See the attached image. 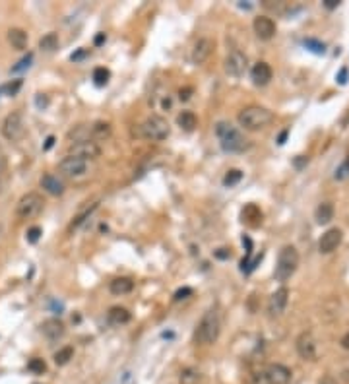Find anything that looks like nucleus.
<instances>
[{
  "label": "nucleus",
  "instance_id": "24",
  "mask_svg": "<svg viewBox=\"0 0 349 384\" xmlns=\"http://www.w3.org/2000/svg\"><path fill=\"white\" fill-rule=\"evenodd\" d=\"M89 136H91L93 142H95V140H105V138H109V136H111V124H109V122H103V120L93 122L91 128H89Z\"/></svg>",
  "mask_w": 349,
  "mask_h": 384
},
{
  "label": "nucleus",
  "instance_id": "14",
  "mask_svg": "<svg viewBox=\"0 0 349 384\" xmlns=\"http://www.w3.org/2000/svg\"><path fill=\"white\" fill-rule=\"evenodd\" d=\"M341 241H343V231L337 229V227H332V229H328L324 235L320 237L318 251L322 254H330V252H334L341 245Z\"/></svg>",
  "mask_w": 349,
  "mask_h": 384
},
{
  "label": "nucleus",
  "instance_id": "11",
  "mask_svg": "<svg viewBox=\"0 0 349 384\" xmlns=\"http://www.w3.org/2000/svg\"><path fill=\"white\" fill-rule=\"evenodd\" d=\"M295 347H297V353L301 359L305 361H314L316 355H318V347H316V340L310 332H303L297 341H295Z\"/></svg>",
  "mask_w": 349,
  "mask_h": 384
},
{
  "label": "nucleus",
  "instance_id": "47",
  "mask_svg": "<svg viewBox=\"0 0 349 384\" xmlns=\"http://www.w3.org/2000/svg\"><path fill=\"white\" fill-rule=\"evenodd\" d=\"M53 144H55V136H49L47 142H45V149H51L53 148Z\"/></svg>",
  "mask_w": 349,
  "mask_h": 384
},
{
  "label": "nucleus",
  "instance_id": "6",
  "mask_svg": "<svg viewBox=\"0 0 349 384\" xmlns=\"http://www.w3.org/2000/svg\"><path fill=\"white\" fill-rule=\"evenodd\" d=\"M45 208V200L39 192H28L24 194L16 204V216L22 220H33L37 218Z\"/></svg>",
  "mask_w": 349,
  "mask_h": 384
},
{
  "label": "nucleus",
  "instance_id": "43",
  "mask_svg": "<svg viewBox=\"0 0 349 384\" xmlns=\"http://www.w3.org/2000/svg\"><path fill=\"white\" fill-rule=\"evenodd\" d=\"M190 93H192V88H185L179 91V97H181V101H187L190 97Z\"/></svg>",
  "mask_w": 349,
  "mask_h": 384
},
{
  "label": "nucleus",
  "instance_id": "16",
  "mask_svg": "<svg viewBox=\"0 0 349 384\" xmlns=\"http://www.w3.org/2000/svg\"><path fill=\"white\" fill-rule=\"evenodd\" d=\"M212 53H214V41L208 39V37H202V39H198V41L194 43L190 59H192L194 64H204L206 60L212 57Z\"/></svg>",
  "mask_w": 349,
  "mask_h": 384
},
{
  "label": "nucleus",
  "instance_id": "10",
  "mask_svg": "<svg viewBox=\"0 0 349 384\" xmlns=\"http://www.w3.org/2000/svg\"><path fill=\"white\" fill-rule=\"evenodd\" d=\"M247 66H248V59L247 55L239 49H233L231 53L227 55L225 59V72L233 78H241V76L247 72Z\"/></svg>",
  "mask_w": 349,
  "mask_h": 384
},
{
  "label": "nucleus",
  "instance_id": "13",
  "mask_svg": "<svg viewBox=\"0 0 349 384\" xmlns=\"http://www.w3.org/2000/svg\"><path fill=\"white\" fill-rule=\"evenodd\" d=\"M58 169L66 177H82V175L87 173V161L72 157V155H66L62 161L58 163Z\"/></svg>",
  "mask_w": 349,
  "mask_h": 384
},
{
  "label": "nucleus",
  "instance_id": "20",
  "mask_svg": "<svg viewBox=\"0 0 349 384\" xmlns=\"http://www.w3.org/2000/svg\"><path fill=\"white\" fill-rule=\"evenodd\" d=\"M28 33L24 30H20V28H12V30H8V43L12 45V49L16 51H24L26 47H28Z\"/></svg>",
  "mask_w": 349,
  "mask_h": 384
},
{
  "label": "nucleus",
  "instance_id": "18",
  "mask_svg": "<svg viewBox=\"0 0 349 384\" xmlns=\"http://www.w3.org/2000/svg\"><path fill=\"white\" fill-rule=\"evenodd\" d=\"M272 76H274V72H272V68H270L268 62H256V64L252 66V70H250V78H252V82H254L256 86L270 84Z\"/></svg>",
  "mask_w": 349,
  "mask_h": 384
},
{
  "label": "nucleus",
  "instance_id": "44",
  "mask_svg": "<svg viewBox=\"0 0 349 384\" xmlns=\"http://www.w3.org/2000/svg\"><path fill=\"white\" fill-rule=\"evenodd\" d=\"M324 6L330 8V10H334V8L339 6V0H324Z\"/></svg>",
  "mask_w": 349,
  "mask_h": 384
},
{
  "label": "nucleus",
  "instance_id": "48",
  "mask_svg": "<svg viewBox=\"0 0 349 384\" xmlns=\"http://www.w3.org/2000/svg\"><path fill=\"white\" fill-rule=\"evenodd\" d=\"M285 138H287V130H283V132L279 134V138H277V144H285Z\"/></svg>",
  "mask_w": 349,
  "mask_h": 384
},
{
  "label": "nucleus",
  "instance_id": "23",
  "mask_svg": "<svg viewBox=\"0 0 349 384\" xmlns=\"http://www.w3.org/2000/svg\"><path fill=\"white\" fill-rule=\"evenodd\" d=\"M314 220L318 225H326L334 220V204L332 202H322L318 204L316 212H314Z\"/></svg>",
  "mask_w": 349,
  "mask_h": 384
},
{
  "label": "nucleus",
  "instance_id": "37",
  "mask_svg": "<svg viewBox=\"0 0 349 384\" xmlns=\"http://www.w3.org/2000/svg\"><path fill=\"white\" fill-rule=\"evenodd\" d=\"M20 88H22V80H14V84L10 82V84L2 86V88H0V93H2V91H6L8 95H16V93H18V89H20Z\"/></svg>",
  "mask_w": 349,
  "mask_h": 384
},
{
  "label": "nucleus",
  "instance_id": "30",
  "mask_svg": "<svg viewBox=\"0 0 349 384\" xmlns=\"http://www.w3.org/2000/svg\"><path fill=\"white\" fill-rule=\"evenodd\" d=\"M109 78H111V72H109L107 68H103V66L93 70V82H95V86H99V88L109 82Z\"/></svg>",
  "mask_w": 349,
  "mask_h": 384
},
{
  "label": "nucleus",
  "instance_id": "33",
  "mask_svg": "<svg viewBox=\"0 0 349 384\" xmlns=\"http://www.w3.org/2000/svg\"><path fill=\"white\" fill-rule=\"evenodd\" d=\"M31 60H33V53H28L24 59L20 60L16 66H12V74H18V72H22V70H26L29 68V64H31Z\"/></svg>",
  "mask_w": 349,
  "mask_h": 384
},
{
  "label": "nucleus",
  "instance_id": "4",
  "mask_svg": "<svg viewBox=\"0 0 349 384\" xmlns=\"http://www.w3.org/2000/svg\"><path fill=\"white\" fill-rule=\"evenodd\" d=\"M297 266H299V252L293 245H285L279 254H277V264H276V276L277 281H287L297 272Z\"/></svg>",
  "mask_w": 349,
  "mask_h": 384
},
{
  "label": "nucleus",
  "instance_id": "49",
  "mask_svg": "<svg viewBox=\"0 0 349 384\" xmlns=\"http://www.w3.org/2000/svg\"><path fill=\"white\" fill-rule=\"evenodd\" d=\"M4 169H6V157H4L2 153H0V173H2Z\"/></svg>",
  "mask_w": 349,
  "mask_h": 384
},
{
  "label": "nucleus",
  "instance_id": "34",
  "mask_svg": "<svg viewBox=\"0 0 349 384\" xmlns=\"http://www.w3.org/2000/svg\"><path fill=\"white\" fill-rule=\"evenodd\" d=\"M337 180H343V178H349V153L347 157H345V161L341 163V167L339 169H335V175H334Z\"/></svg>",
  "mask_w": 349,
  "mask_h": 384
},
{
  "label": "nucleus",
  "instance_id": "21",
  "mask_svg": "<svg viewBox=\"0 0 349 384\" xmlns=\"http://www.w3.org/2000/svg\"><path fill=\"white\" fill-rule=\"evenodd\" d=\"M107 318H109V322L113 326H122L130 322L132 314L128 312V309H124V307H113V309L107 312Z\"/></svg>",
  "mask_w": 349,
  "mask_h": 384
},
{
  "label": "nucleus",
  "instance_id": "50",
  "mask_svg": "<svg viewBox=\"0 0 349 384\" xmlns=\"http://www.w3.org/2000/svg\"><path fill=\"white\" fill-rule=\"evenodd\" d=\"M105 41V33H99L97 37H95V45H101Z\"/></svg>",
  "mask_w": 349,
  "mask_h": 384
},
{
  "label": "nucleus",
  "instance_id": "28",
  "mask_svg": "<svg viewBox=\"0 0 349 384\" xmlns=\"http://www.w3.org/2000/svg\"><path fill=\"white\" fill-rule=\"evenodd\" d=\"M72 357H74V347L66 345V347L58 349L57 353H55V363H57L58 367H62V365H68Z\"/></svg>",
  "mask_w": 349,
  "mask_h": 384
},
{
  "label": "nucleus",
  "instance_id": "41",
  "mask_svg": "<svg viewBox=\"0 0 349 384\" xmlns=\"http://www.w3.org/2000/svg\"><path fill=\"white\" fill-rule=\"evenodd\" d=\"M337 82L343 86V84H347V68H341L339 70V74H337Z\"/></svg>",
  "mask_w": 349,
  "mask_h": 384
},
{
  "label": "nucleus",
  "instance_id": "2",
  "mask_svg": "<svg viewBox=\"0 0 349 384\" xmlns=\"http://www.w3.org/2000/svg\"><path fill=\"white\" fill-rule=\"evenodd\" d=\"M219 332H221V318H219L218 309H208L204 312L202 320L196 326L194 340L200 345H212L218 341Z\"/></svg>",
  "mask_w": 349,
  "mask_h": 384
},
{
  "label": "nucleus",
  "instance_id": "7",
  "mask_svg": "<svg viewBox=\"0 0 349 384\" xmlns=\"http://www.w3.org/2000/svg\"><path fill=\"white\" fill-rule=\"evenodd\" d=\"M26 134V124H24V117L20 111H14L2 120V136L10 142H18L22 140Z\"/></svg>",
  "mask_w": 349,
  "mask_h": 384
},
{
  "label": "nucleus",
  "instance_id": "8",
  "mask_svg": "<svg viewBox=\"0 0 349 384\" xmlns=\"http://www.w3.org/2000/svg\"><path fill=\"white\" fill-rule=\"evenodd\" d=\"M68 155L78 157V159H84V161H91V159H97L101 155V146L93 140H80V142H74L68 148Z\"/></svg>",
  "mask_w": 349,
  "mask_h": 384
},
{
  "label": "nucleus",
  "instance_id": "35",
  "mask_svg": "<svg viewBox=\"0 0 349 384\" xmlns=\"http://www.w3.org/2000/svg\"><path fill=\"white\" fill-rule=\"evenodd\" d=\"M305 47L310 49L312 53H316V55H322V53H324V43L314 41V39H305Z\"/></svg>",
  "mask_w": 349,
  "mask_h": 384
},
{
  "label": "nucleus",
  "instance_id": "39",
  "mask_svg": "<svg viewBox=\"0 0 349 384\" xmlns=\"http://www.w3.org/2000/svg\"><path fill=\"white\" fill-rule=\"evenodd\" d=\"M87 55H89V51H87V49H80V51H78V53H74V55H72V57H70V59H72L74 62H76V60H82V59H86Z\"/></svg>",
  "mask_w": 349,
  "mask_h": 384
},
{
  "label": "nucleus",
  "instance_id": "25",
  "mask_svg": "<svg viewBox=\"0 0 349 384\" xmlns=\"http://www.w3.org/2000/svg\"><path fill=\"white\" fill-rule=\"evenodd\" d=\"M177 124H179L183 130L192 132V130L198 126V118H196V115H194L192 111H183V113L177 117Z\"/></svg>",
  "mask_w": 349,
  "mask_h": 384
},
{
  "label": "nucleus",
  "instance_id": "40",
  "mask_svg": "<svg viewBox=\"0 0 349 384\" xmlns=\"http://www.w3.org/2000/svg\"><path fill=\"white\" fill-rule=\"evenodd\" d=\"M214 256L219 258V260H225V258H229V256H231V252L227 251V249H218V251L214 252Z\"/></svg>",
  "mask_w": 349,
  "mask_h": 384
},
{
  "label": "nucleus",
  "instance_id": "12",
  "mask_svg": "<svg viewBox=\"0 0 349 384\" xmlns=\"http://www.w3.org/2000/svg\"><path fill=\"white\" fill-rule=\"evenodd\" d=\"M287 303H289V289L287 287H279L277 291H274L270 295V301H268V314L272 318H279L285 309H287Z\"/></svg>",
  "mask_w": 349,
  "mask_h": 384
},
{
  "label": "nucleus",
  "instance_id": "22",
  "mask_svg": "<svg viewBox=\"0 0 349 384\" xmlns=\"http://www.w3.org/2000/svg\"><path fill=\"white\" fill-rule=\"evenodd\" d=\"M134 289V281L130 278H115L109 283V291L113 295H126Z\"/></svg>",
  "mask_w": 349,
  "mask_h": 384
},
{
  "label": "nucleus",
  "instance_id": "36",
  "mask_svg": "<svg viewBox=\"0 0 349 384\" xmlns=\"http://www.w3.org/2000/svg\"><path fill=\"white\" fill-rule=\"evenodd\" d=\"M41 235H43L41 227H37V225H35V227H31V229H29L28 235H26V237H28V243H31V245H35V243H37V241L41 239Z\"/></svg>",
  "mask_w": 349,
  "mask_h": 384
},
{
  "label": "nucleus",
  "instance_id": "51",
  "mask_svg": "<svg viewBox=\"0 0 349 384\" xmlns=\"http://www.w3.org/2000/svg\"><path fill=\"white\" fill-rule=\"evenodd\" d=\"M341 380H343V382H347V384H349V369H347V370H343V372H341Z\"/></svg>",
  "mask_w": 349,
  "mask_h": 384
},
{
  "label": "nucleus",
  "instance_id": "1",
  "mask_svg": "<svg viewBox=\"0 0 349 384\" xmlns=\"http://www.w3.org/2000/svg\"><path fill=\"white\" fill-rule=\"evenodd\" d=\"M216 136H218L223 151L243 153V151H247L250 148V142L227 120H219L218 124H216Z\"/></svg>",
  "mask_w": 349,
  "mask_h": 384
},
{
  "label": "nucleus",
  "instance_id": "3",
  "mask_svg": "<svg viewBox=\"0 0 349 384\" xmlns=\"http://www.w3.org/2000/svg\"><path fill=\"white\" fill-rule=\"evenodd\" d=\"M237 120H239V124H241L245 130L254 132V130H262V128H266L268 124H272L274 113L268 111L266 107H260V105H248V107H245V109L237 115Z\"/></svg>",
  "mask_w": 349,
  "mask_h": 384
},
{
  "label": "nucleus",
  "instance_id": "42",
  "mask_svg": "<svg viewBox=\"0 0 349 384\" xmlns=\"http://www.w3.org/2000/svg\"><path fill=\"white\" fill-rule=\"evenodd\" d=\"M318 384H337V380H335L332 374H324L318 380Z\"/></svg>",
  "mask_w": 349,
  "mask_h": 384
},
{
  "label": "nucleus",
  "instance_id": "26",
  "mask_svg": "<svg viewBox=\"0 0 349 384\" xmlns=\"http://www.w3.org/2000/svg\"><path fill=\"white\" fill-rule=\"evenodd\" d=\"M243 222L250 223V225H260L262 223V212L254 204H248L243 210Z\"/></svg>",
  "mask_w": 349,
  "mask_h": 384
},
{
  "label": "nucleus",
  "instance_id": "19",
  "mask_svg": "<svg viewBox=\"0 0 349 384\" xmlns=\"http://www.w3.org/2000/svg\"><path fill=\"white\" fill-rule=\"evenodd\" d=\"M39 182H41L43 190L49 192L51 196H62L64 194V182L55 175H43Z\"/></svg>",
  "mask_w": 349,
  "mask_h": 384
},
{
  "label": "nucleus",
  "instance_id": "27",
  "mask_svg": "<svg viewBox=\"0 0 349 384\" xmlns=\"http://www.w3.org/2000/svg\"><path fill=\"white\" fill-rule=\"evenodd\" d=\"M39 49L45 53H55L58 49V35L57 33H47L39 39Z\"/></svg>",
  "mask_w": 349,
  "mask_h": 384
},
{
  "label": "nucleus",
  "instance_id": "46",
  "mask_svg": "<svg viewBox=\"0 0 349 384\" xmlns=\"http://www.w3.org/2000/svg\"><path fill=\"white\" fill-rule=\"evenodd\" d=\"M341 347H343V349H347V351H349V332L345 334V336H343V338H341Z\"/></svg>",
  "mask_w": 349,
  "mask_h": 384
},
{
  "label": "nucleus",
  "instance_id": "29",
  "mask_svg": "<svg viewBox=\"0 0 349 384\" xmlns=\"http://www.w3.org/2000/svg\"><path fill=\"white\" fill-rule=\"evenodd\" d=\"M200 382V372L196 369H192V367H189V369H183V372H181V384H198Z\"/></svg>",
  "mask_w": 349,
  "mask_h": 384
},
{
  "label": "nucleus",
  "instance_id": "15",
  "mask_svg": "<svg viewBox=\"0 0 349 384\" xmlns=\"http://www.w3.org/2000/svg\"><path fill=\"white\" fill-rule=\"evenodd\" d=\"M252 28H254L256 37L262 39V41H270V39L276 35V24H274V20L268 18V16H258V18H254Z\"/></svg>",
  "mask_w": 349,
  "mask_h": 384
},
{
  "label": "nucleus",
  "instance_id": "45",
  "mask_svg": "<svg viewBox=\"0 0 349 384\" xmlns=\"http://www.w3.org/2000/svg\"><path fill=\"white\" fill-rule=\"evenodd\" d=\"M47 105H49L47 97H43V99H41V93H37V107H39V109H45Z\"/></svg>",
  "mask_w": 349,
  "mask_h": 384
},
{
  "label": "nucleus",
  "instance_id": "31",
  "mask_svg": "<svg viewBox=\"0 0 349 384\" xmlns=\"http://www.w3.org/2000/svg\"><path fill=\"white\" fill-rule=\"evenodd\" d=\"M241 178H243V171H239V169H231V171H227V175L223 177V184H225V186H235Z\"/></svg>",
  "mask_w": 349,
  "mask_h": 384
},
{
  "label": "nucleus",
  "instance_id": "17",
  "mask_svg": "<svg viewBox=\"0 0 349 384\" xmlns=\"http://www.w3.org/2000/svg\"><path fill=\"white\" fill-rule=\"evenodd\" d=\"M41 332L49 341H57L64 336L66 328H64V322L60 318H47L41 324Z\"/></svg>",
  "mask_w": 349,
  "mask_h": 384
},
{
  "label": "nucleus",
  "instance_id": "32",
  "mask_svg": "<svg viewBox=\"0 0 349 384\" xmlns=\"http://www.w3.org/2000/svg\"><path fill=\"white\" fill-rule=\"evenodd\" d=\"M28 369L31 372H35V374H43L45 370H47V365H45L43 359H31L28 363Z\"/></svg>",
  "mask_w": 349,
  "mask_h": 384
},
{
  "label": "nucleus",
  "instance_id": "5",
  "mask_svg": "<svg viewBox=\"0 0 349 384\" xmlns=\"http://www.w3.org/2000/svg\"><path fill=\"white\" fill-rule=\"evenodd\" d=\"M171 132V128H169V122L165 120L163 117H157V115H151V117H147L138 126V136H142L145 140H151V142H161V140H165L167 136Z\"/></svg>",
  "mask_w": 349,
  "mask_h": 384
},
{
  "label": "nucleus",
  "instance_id": "9",
  "mask_svg": "<svg viewBox=\"0 0 349 384\" xmlns=\"http://www.w3.org/2000/svg\"><path fill=\"white\" fill-rule=\"evenodd\" d=\"M260 370L266 384H289L291 380V369L281 363H270Z\"/></svg>",
  "mask_w": 349,
  "mask_h": 384
},
{
  "label": "nucleus",
  "instance_id": "38",
  "mask_svg": "<svg viewBox=\"0 0 349 384\" xmlns=\"http://www.w3.org/2000/svg\"><path fill=\"white\" fill-rule=\"evenodd\" d=\"M190 295H192V289H190V287H183V289H179V291L174 293L173 301L174 303H179V301H183V299H187V297H190Z\"/></svg>",
  "mask_w": 349,
  "mask_h": 384
}]
</instances>
